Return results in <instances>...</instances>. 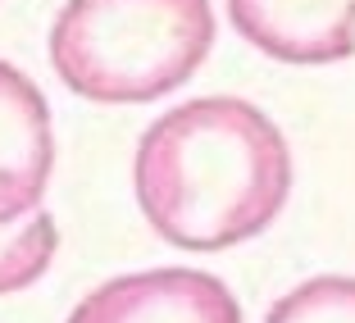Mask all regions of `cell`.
<instances>
[{
    "label": "cell",
    "mask_w": 355,
    "mask_h": 323,
    "mask_svg": "<svg viewBox=\"0 0 355 323\" xmlns=\"http://www.w3.org/2000/svg\"><path fill=\"white\" fill-rule=\"evenodd\" d=\"M132 187L146 223L178 250H228L273 228L292 196L282 128L241 96H200L137 141Z\"/></svg>",
    "instance_id": "6da1fadb"
},
{
    "label": "cell",
    "mask_w": 355,
    "mask_h": 323,
    "mask_svg": "<svg viewBox=\"0 0 355 323\" xmlns=\"http://www.w3.org/2000/svg\"><path fill=\"white\" fill-rule=\"evenodd\" d=\"M214 37L209 0H69L51 28V64L83 101L150 105L200 73Z\"/></svg>",
    "instance_id": "7a4b0ae2"
},
{
    "label": "cell",
    "mask_w": 355,
    "mask_h": 323,
    "mask_svg": "<svg viewBox=\"0 0 355 323\" xmlns=\"http://www.w3.org/2000/svg\"><path fill=\"white\" fill-rule=\"evenodd\" d=\"M69 323H241L228 282L200 269H146L96 287Z\"/></svg>",
    "instance_id": "3957f363"
},
{
    "label": "cell",
    "mask_w": 355,
    "mask_h": 323,
    "mask_svg": "<svg viewBox=\"0 0 355 323\" xmlns=\"http://www.w3.org/2000/svg\"><path fill=\"white\" fill-rule=\"evenodd\" d=\"M246 46L278 64H342L355 55V0H228Z\"/></svg>",
    "instance_id": "277c9868"
},
{
    "label": "cell",
    "mask_w": 355,
    "mask_h": 323,
    "mask_svg": "<svg viewBox=\"0 0 355 323\" xmlns=\"http://www.w3.org/2000/svg\"><path fill=\"white\" fill-rule=\"evenodd\" d=\"M55 168V128L42 87L0 60V228L42 209Z\"/></svg>",
    "instance_id": "5b68a950"
},
{
    "label": "cell",
    "mask_w": 355,
    "mask_h": 323,
    "mask_svg": "<svg viewBox=\"0 0 355 323\" xmlns=\"http://www.w3.org/2000/svg\"><path fill=\"white\" fill-rule=\"evenodd\" d=\"M55 246H60V232H55V219L32 209L28 219L0 228V296L23 292L42 278L55 260Z\"/></svg>",
    "instance_id": "8992f818"
},
{
    "label": "cell",
    "mask_w": 355,
    "mask_h": 323,
    "mask_svg": "<svg viewBox=\"0 0 355 323\" xmlns=\"http://www.w3.org/2000/svg\"><path fill=\"white\" fill-rule=\"evenodd\" d=\"M264 323H355V278L319 273L273 301Z\"/></svg>",
    "instance_id": "52a82bcc"
}]
</instances>
